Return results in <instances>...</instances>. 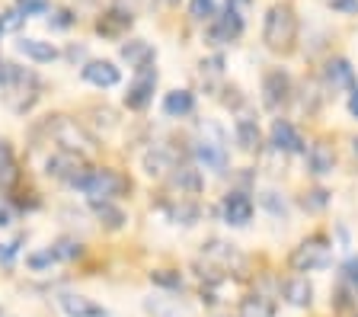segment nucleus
<instances>
[{"mask_svg": "<svg viewBox=\"0 0 358 317\" xmlns=\"http://www.w3.org/2000/svg\"><path fill=\"white\" fill-rule=\"evenodd\" d=\"M349 113L358 119V90L355 87H352V93H349Z\"/></svg>", "mask_w": 358, "mask_h": 317, "instance_id": "nucleus-43", "label": "nucleus"}, {"mask_svg": "<svg viewBox=\"0 0 358 317\" xmlns=\"http://www.w3.org/2000/svg\"><path fill=\"white\" fill-rule=\"evenodd\" d=\"M0 317H13V314H7V311H3V308H0Z\"/></svg>", "mask_w": 358, "mask_h": 317, "instance_id": "nucleus-46", "label": "nucleus"}, {"mask_svg": "<svg viewBox=\"0 0 358 317\" xmlns=\"http://www.w3.org/2000/svg\"><path fill=\"white\" fill-rule=\"evenodd\" d=\"M38 77L32 74V71L26 68H16L10 71V80L3 83V97H7V106L13 109V113H26V109H32V103L38 99Z\"/></svg>", "mask_w": 358, "mask_h": 317, "instance_id": "nucleus-3", "label": "nucleus"}, {"mask_svg": "<svg viewBox=\"0 0 358 317\" xmlns=\"http://www.w3.org/2000/svg\"><path fill=\"white\" fill-rule=\"evenodd\" d=\"M189 13H192V20H199V23H211L215 20V0H192L189 3Z\"/></svg>", "mask_w": 358, "mask_h": 317, "instance_id": "nucleus-34", "label": "nucleus"}, {"mask_svg": "<svg viewBox=\"0 0 358 317\" xmlns=\"http://www.w3.org/2000/svg\"><path fill=\"white\" fill-rule=\"evenodd\" d=\"M291 93H294V83H291V77L282 68H272L262 77V103H266V109L282 113L285 106L291 103Z\"/></svg>", "mask_w": 358, "mask_h": 317, "instance_id": "nucleus-7", "label": "nucleus"}, {"mask_svg": "<svg viewBox=\"0 0 358 317\" xmlns=\"http://www.w3.org/2000/svg\"><path fill=\"white\" fill-rule=\"evenodd\" d=\"M329 263H333V247H329V241L323 234H313V237H307V241H301L288 257V266L294 272L329 269Z\"/></svg>", "mask_w": 358, "mask_h": 317, "instance_id": "nucleus-2", "label": "nucleus"}, {"mask_svg": "<svg viewBox=\"0 0 358 317\" xmlns=\"http://www.w3.org/2000/svg\"><path fill=\"white\" fill-rule=\"evenodd\" d=\"M52 250H55V257H58V260H77L83 253L80 241H74V237H61Z\"/></svg>", "mask_w": 358, "mask_h": 317, "instance_id": "nucleus-32", "label": "nucleus"}, {"mask_svg": "<svg viewBox=\"0 0 358 317\" xmlns=\"http://www.w3.org/2000/svg\"><path fill=\"white\" fill-rule=\"evenodd\" d=\"M173 170H176V157H173L170 151H164V148H150V151L144 154V174L148 176L164 180V176H170Z\"/></svg>", "mask_w": 358, "mask_h": 317, "instance_id": "nucleus-21", "label": "nucleus"}, {"mask_svg": "<svg viewBox=\"0 0 358 317\" xmlns=\"http://www.w3.org/2000/svg\"><path fill=\"white\" fill-rule=\"evenodd\" d=\"M234 138H237V144H240V151H259L262 148V132H259V125H256L253 119H237L234 122Z\"/></svg>", "mask_w": 358, "mask_h": 317, "instance_id": "nucleus-25", "label": "nucleus"}, {"mask_svg": "<svg viewBox=\"0 0 358 317\" xmlns=\"http://www.w3.org/2000/svg\"><path fill=\"white\" fill-rule=\"evenodd\" d=\"M7 225H13V209L7 205V199L0 196V227H7Z\"/></svg>", "mask_w": 358, "mask_h": 317, "instance_id": "nucleus-42", "label": "nucleus"}, {"mask_svg": "<svg viewBox=\"0 0 358 317\" xmlns=\"http://www.w3.org/2000/svg\"><path fill=\"white\" fill-rule=\"evenodd\" d=\"M90 209L99 218V225H106L109 231H119L125 227V211L119 205H112V199H90Z\"/></svg>", "mask_w": 358, "mask_h": 317, "instance_id": "nucleus-24", "label": "nucleus"}, {"mask_svg": "<svg viewBox=\"0 0 358 317\" xmlns=\"http://www.w3.org/2000/svg\"><path fill=\"white\" fill-rule=\"evenodd\" d=\"M240 36H243V16L234 7H227L221 16H215L208 26V38L215 45H234Z\"/></svg>", "mask_w": 358, "mask_h": 317, "instance_id": "nucleus-9", "label": "nucleus"}, {"mask_svg": "<svg viewBox=\"0 0 358 317\" xmlns=\"http://www.w3.org/2000/svg\"><path fill=\"white\" fill-rule=\"evenodd\" d=\"M144 311L150 317H195V311L179 298H164V295H150L144 298Z\"/></svg>", "mask_w": 358, "mask_h": 317, "instance_id": "nucleus-17", "label": "nucleus"}, {"mask_svg": "<svg viewBox=\"0 0 358 317\" xmlns=\"http://www.w3.org/2000/svg\"><path fill=\"white\" fill-rule=\"evenodd\" d=\"M128 189H131V183H128L125 174L109 170V167H99V170L90 167V174H87V180H83L80 192H87L90 199H119V196H125Z\"/></svg>", "mask_w": 358, "mask_h": 317, "instance_id": "nucleus-4", "label": "nucleus"}, {"mask_svg": "<svg viewBox=\"0 0 358 317\" xmlns=\"http://www.w3.org/2000/svg\"><path fill=\"white\" fill-rule=\"evenodd\" d=\"M237 317H275V304L266 295H246L237 304Z\"/></svg>", "mask_w": 358, "mask_h": 317, "instance_id": "nucleus-27", "label": "nucleus"}, {"mask_svg": "<svg viewBox=\"0 0 358 317\" xmlns=\"http://www.w3.org/2000/svg\"><path fill=\"white\" fill-rule=\"evenodd\" d=\"M192 157L199 160V167H205V170H215V174H224L227 170V151H224L221 141H199L192 148Z\"/></svg>", "mask_w": 358, "mask_h": 317, "instance_id": "nucleus-14", "label": "nucleus"}, {"mask_svg": "<svg viewBox=\"0 0 358 317\" xmlns=\"http://www.w3.org/2000/svg\"><path fill=\"white\" fill-rule=\"evenodd\" d=\"M166 215H170V221H176V225H195V218H199V205L179 199V205H166Z\"/></svg>", "mask_w": 358, "mask_h": 317, "instance_id": "nucleus-29", "label": "nucleus"}, {"mask_svg": "<svg viewBox=\"0 0 358 317\" xmlns=\"http://www.w3.org/2000/svg\"><path fill=\"white\" fill-rule=\"evenodd\" d=\"M329 7L339 13H358V0H329Z\"/></svg>", "mask_w": 358, "mask_h": 317, "instance_id": "nucleus-41", "label": "nucleus"}, {"mask_svg": "<svg viewBox=\"0 0 358 317\" xmlns=\"http://www.w3.org/2000/svg\"><path fill=\"white\" fill-rule=\"evenodd\" d=\"M122 61H128V68H144V64H154V48H150V42H144V38H131V42H125V45L119 48Z\"/></svg>", "mask_w": 358, "mask_h": 317, "instance_id": "nucleus-23", "label": "nucleus"}, {"mask_svg": "<svg viewBox=\"0 0 358 317\" xmlns=\"http://www.w3.org/2000/svg\"><path fill=\"white\" fill-rule=\"evenodd\" d=\"M154 90H157V68H154V64H144V68H138L134 80L128 83L125 106H128V109H134V113H141V109H148V106H150Z\"/></svg>", "mask_w": 358, "mask_h": 317, "instance_id": "nucleus-8", "label": "nucleus"}, {"mask_svg": "<svg viewBox=\"0 0 358 317\" xmlns=\"http://www.w3.org/2000/svg\"><path fill=\"white\" fill-rule=\"evenodd\" d=\"M52 135H55V141L61 144V151L90 154L93 148H96V138L90 135L80 122H74V119H58L52 125Z\"/></svg>", "mask_w": 358, "mask_h": 317, "instance_id": "nucleus-6", "label": "nucleus"}, {"mask_svg": "<svg viewBox=\"0 0 358 317\" xmlns=\"http://www.w3.org/2000/svg\"><path fill=\"white\" fill-rule=\"evenodd\" d=\"M166 183H170V189L179 199H195L201 192V186H205V180H201V174L195 167H176V170L166 176Z\"/></svg>", "mask_w": 358, "mask_h": 317, "instance_id": "nucleus-12", "label": "nucleus"}, {"mask_svg": "<svg viewBox=\"0 0 358 317\" xmlns=\"http://www.w3.org/2000/svg\"><path fill=\"white\" fill-rule=\"evenodd\" d=\"M268 144L282 154H304V138L288 119H275L268 129Z\"/></svg>", "mask_w": 358, "mask_h": 317, "instance_id": "nucleus-11", "label": "nucleus"}, {"mask_svg": "<svg viewBox=\"0 0 358 317\" xmlns=\"http://www.w3.org/2000/svg\"><path fill=\"white\" fill-rule=\"evenodd\" d=\"M343 272H345V282H349V286H352V292H355V295H358V257L345 260Z\"/></svg>", "mask_w": 358, "mask_h": 317, "instance_id": "nucleus-39", "label": "nucleus"}, {"mask_svg": "<svg viewBox=\"0 0 358 317\" xmlns=\"http://www.w3.org/2000/svg\"><path fill=\"white\" fill-rule=\"evenodd\" d=\"M294 38H298V16L288 3H275V7H268L266 13V23H262V42L266 48L272 52H288L294 45Z\"/></svg>", "mask_w": 358, "mask_h": 317, "instance_id": "nucleus-1", "label": "nucleus"}, {"mask_svg": "<svg viewBox=\"0 0 358 317\" xmlns=\"http://www.w3.org/2000/svg\"><path fill=\"white\" fill-rule=\"evenodd\" d=\"M16 7H20L26 16H38L48 10V0H16Z\"/></svg>", "mask_w": 358, "mask_h": 317, "instance_id": "nucleus-37", "label": "nucleus"}, {"mask_svg": "<svg viewBox=\"0 0 358 317\" xmlns=\"http://www.w3.org/2000/svg\"><path fill=\"white\" fill-rule=\"evenodd\" d=\"M71 23H74V16L67 13V10H58V13H55L52 20H48V26H52V29H67Z\"/></svg>", "mask_w": 358, "mask_h": 317, "instance_id": "nucleus-40", "label": "nucleus"}, {"mask_svg": "<svg viewBox=\"0 0 358 317\" xmlns=\"http://www.w3.org/2000/svg\"><path fill=\"white\" fill-rule=\"evenodd\" d=\"M131 13H125V10H109V13L103 16L96 23V29L103 32V36H109V38H119L125 29H131Z\"/></svg>", "mask_w": 358, "mask_h": 317, "instance_id": "nucleus-28", "label": "nucleus"}, {"mask_svg": "<svg viewBox=\"0 0 358 317\" xmlns=\"http://www.w3.org/2000/svg\"><path fill=\"white\" fill-rule=\"evenodd\" d=\"M45 174L52 176V180L64 183V186L80 189L83 180H87V174H90V167H87V160H83V154L58 151L55 157H48V164H45Z\"/></svg>", "mask_w": 358, "mask_h": 317, "instance_id": "nucleus-5", "label": "nucleus"}, {"mask_svg": "<svg viewBox=\"0 0 358 317\" xmlns=\"http://www.w3.org/2000/svg\"><path fill=\"white\" fill-rule=\"evenodd\" d=\"M150 282L160 288H170V292H179V288H182V276L173 269H154L150 272Z\"/></svg>", "mask_w": 358, "mask_h": 317, "instance_id": "nucleus-30", "label": "nucleus"}, {"mask_svg": "<svg viewBox=\"0 0 358 317\" xmlns=\"http://www.w3.org/2000/svg\"><path fill=\"white\" fill-rule=\"evenodd\" d=\"M259 202L266 205V209L272 211L275 218H285V215H288V202H285V199L278 196V192H272V189H266V192H262V196H259Z\"/></svg>", "mask_w": 358, "mask_h": 317, "instance_id": "nucleus-35", "label": "nucleus"}, {"mask_svg": "<svg viewBox=\"0 0 358 317\" xmlns=\"http://www.w3.org/2000/svg\"><path fill=\"white\" fill-rule=\"evenodd\" d=\"M16 52L26 55V58L36 61V64H52V61L58 58V48H55L52 42H42V38H20V42H16Z\"/></svg>", "mask_w": 358, "mask_h": 317, "instance_id": "nucleus-22", "label": "nucleus"}, {"mask_svg": "<svg viewBox=\"0 0 358 317\" xmlns=\"http://www.w3.org/2000/svg\"><path fill=\"white\" fill-rule=\"evenodd\" d=\"M253 211H256V205H253V199L246 196V192H227V196L221 199V218H224V225H231V227H243V225H250L253 221Z\"/></svg>", "mask_w": 358, "mask_h": 317, "instance_id": "nucleus-10", "label": "nucleus"}, {"mask_svg": "<svg viewBox=\"0 0 358 317\" xmlns=\"http://www.w3.org/2000/svg\"><path fill=\"white\" fill-rule=\"evenodd\" d=\"M55 260H58V257H55V250L48 247V250H45V253H32V257L26 260V263H29L32 269H45V266H52Z\"/></svg>", "mask_w": 358, "mask_h": 317, "instance_id": "nucleus-38", "label": "nucleus"}, {"mask_svg": "<svg viewBox=\"0 0 358 317\" xmlns=\"http://www.w3.org/2000/svg\"><path fill=\"white\" fill-rule=\"evenodd\" d=\"M201 257L208 260V263H217L221 269L227 272H237L243 266V257H240V250L234 244H224V241H208L205 250H201Z\"/></svg>", "mask_w": 358, "mask_h": 317, "instance_id": "nucleus-13", "label": "nucleus"}, {"mask_svg": "<svg viewBox=\"0 0 358 317\" xmlns=\"http://www.w3.org/2000/svg\"><path fill=\"white\" fill-rule=\"evenodd\" d=\"M13 174H16L13 151H10V144H7V141H0V180H3V183L13 180Z\"/></svg>", "mask_w": 358, "mask_h": 317, "instance_id": "nucleus-36", "label": "nucleus"}, {"mask_svg": "<svg viewBox=\"0 0 358 317\" xmlns=\"http://www.w3.org/2000/svg\"><path fill=\"white\" fill-rule=\"evenodd\" d=\"M83 80L87 83H93V87H115V83L122 80V74H119V68L112 64V61H87L83 64Z\"/></svg>", "mask_w": 358, "mask_h": 317, "instance_id": "nucleus-19", "label": "nucleus"}, {"mask_svg": "<svg viewBox=\"0 0 358 317\" xmlns=\"http://www.w3.org/2000/svg\"><path fill=\"white\" fill-rule=\"evenodd\" d=\"M160 7H173V3H179V0H157Z\"/></svg>", "mask_w": 358, "mask_h": 317, "instance_id": "nucleus-45", "label": "nucleus"}, {"mask_svg": "<svg viewBox=\"0 0 358 317\" xmlns=\"http://www.w3.org/2000/svg\"><path fill=\"white\" fill-rule=\"evenodd\" d=\"M323 83L327 90H352L355 87V71L345 58H329L323 68Z\"/></svg>", "mask_w": 358, "mask_h": 317, "instance_id": "nucleus-15", "label": "nucleus"}, {"mask_svg": "<svg viewBox=\"0 0 358 317\" xmlns=\"http://www.w3.org/2000/svg\"><path fill=\"white\" fill-rule=\"evenodd\" d=\"M58 304L67 317H106V308H99L96 302H90L87 295L64 292V295H58Z\"/></svg>", "mask_w": 358, "mask_h": 317, "instance_id": "nucleus-18", "label": "nucleus"}, {"mask_svg": "<svg viewBox=\"0 0 358 317\" xmlns=\"http://www.w3.org/2000/svg\"><path fill=\"white\" fill-rule=\"evenodd\" d=\"M307 167H310V174L313 176H327L333 174V167H336V151H333V144L327 141V138H317V141L307 148Z\"/></svg>", "mask_w": 358, "mask_h": 317, "instance_id": "nucleus-16", "label": "nucleus"}, {"mask_svg": "<svg viewBox=\"0 0 358 317\" xmlns=\"http://www.w3.org/2000/svg\"><path fill=\"white\" fill-rule=\"evenodd\" d=\"M13 253H16V244H3V250H0V260L7 263V260L13 257Z\"/></svg>", "mask_w": 358, "mask_h": 317, "instance_id": "nucleus-44", "label": "nucleus"}, {"mask_svg": "<svg viewBox=\"0 0 358 317\" xmlns=\"http://www.w3.org/2000/svg\"><path fill=\"white\" fill-rule=\"evenodd\" d=\"M282 298L291 304V308H310L313 302V286L307 276H291L282 286Z\"/></svg>", "mask_w": 358, "mask_h": 317, "instance_id": "nucleus-20", "label": "nucleus"}, {"mask_svg": "<svg viewBox=\"0 0 358 317\" xmlns=\"http://www.w3.org/2000/svg\"><path fill=\"white\" fill-rule=\"evenodd\" d=\"M22 23H26V13H22L20 7L7 10V13H0V36H10V32L22 29Z\"/></svg>", "mask_w": 358, "mask_h": 317, "instance_id": "nucleus-31", "label": "nucleus"}, {"mask_svg": "<svg viewBox=\"0 0 358 317\" xmlns=\"http://www.w3.org/2000/svg\"><path fill=\"white\" fill-rule=\"evenodd\" d=\"M301 205H304V211H323L329 205V192L327 189H310V192H304Z\"/></svg>", "mask_w": 358, "mask_h": 317, "instance_id": "nucleus-33", "label": "nucleus"}, {"mask_svg": "<svg viewBox=\"0 0 358 317\" xmlns=\"http://www.w3.org/2000/svg\"><path fill=\"white\" fill-rule=\"evenodd\" d=\"M164 113L170 115V119H186V115L195 113V97H192L189 90H173V93H166Z\"/></svg>", "mask_w": 358, "mask_h": 317, "instance_id": "nucleus-26", "label": "nucleus"}]
</instances>
